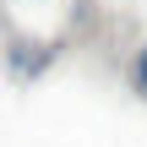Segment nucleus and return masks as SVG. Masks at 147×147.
<instances>
[{
	"instance_id": "nucleus-1",
	"label": "nucleus",
	"mask_w": 147,
	"mask_h": 147,
	"mask_svg": "<svg viewBox=\"0 0 147 147\" xmlns=\"http://www.w3.org/2000/svg\"><path fill=\"white\" fill-rule=\"evenodd\" d=\"M131 87H136V93L147 98V44L136 49V60H131Z\"/></svg>"
}]
</instances>
